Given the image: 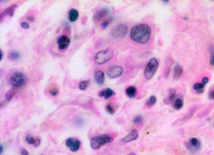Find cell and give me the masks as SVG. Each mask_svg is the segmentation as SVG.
<instances>
[{
  "mask_svg": "<svg viewBox=\"0 0 214 155\" xmlns=\"http://www.w3.org/2000/svg\"><path fill=\"white\" fill-rule=\"evenodd\" d=\"M151 29L146 24H140L133 26L130 31V38L139 43H146L150 39Z\"/></svg>",
  "mask_w": 214,
  "mask_h": 155,
  "instance_id": "1",
  "label": "cell"
},
{
  "mask_svg": "<svg viewBox=\"0 0 214 155\" xmlns=\"http://www.w3.org/2000/svg\"><path fill=\"white\" fill-rule=\"evenodd\" d=\"M113 141V138L112 137L107 134H102L92 138L90 142V145L92 149L96 150L100 148L101 146L110 143Z\"/></svg>",
  "mask_w": 214,
  "mask_h": 155,
  "instance_id": "2",
  "label": "cell"
},
{
  "mask_svg": "<svg viewBox=\"0 0 214 155\" xmlns=\"http://www.w3.org/2000/svg\"><path fill=\"white\" fill-rule=\"evenodd\" d=\"M114 52L112 48L101 50L95 56V62L97 64L102 65L110 61L113 57Z\"/></svg>",
  "mask_w": 214,
  "mask_h": 155,
  "instance_id": "3",
  "label": "cell"
},
{
  "mask_svg": "<svg viewBox=\"0 0 214 155\" xmlns=\"http://www.w3.org/2000/svg\"><path fill=\"white\" fill-rule=\"evenodd\" d=\"M159 67V62L156 58H153L150 59L144 70V75L147 79H151L156 73Z\"/></svg>",
  "mask_w": 214,
  "mask_h": 155,
  "instance_id": "4",
  "label": "cell"
},
{
  "mask_svg": "<svg viewBox=\"0 0 214 155\" xmlns=\"http://www.w3.org/2000/svg\"><path fill=\"white\" fill-rule=\"evenodd\" d=\"M25 81V76L22 72H15L9 79L10 84L13 88H19L23 85Z\"/></svg>",
  "mask_w": 214,
  "mask_h": 155,
  "instance_id": "5",
  "label": "cell"
},
{
  "mask_svg": "<svg viewBox=\"0 0 214 155\" xmlns=\"http://www.w3.org/2000/svg\"><path fill=\"white\" fill-rule=\"evenodd\" d=\"M185 147L190 152L195 153L201 149V143L197 138H193L185 143Z\"/></svg>",
  "mask_w": 214,
  "mask_h": 155,
  "instance_id": "6",
  "label": "cell"
},
{
  "mask_svg": "<svg viewBox=\"0 0 214 155\" xmlns=\"http://www.w3.org/2000/svg\"><path fill=\"white\" fill-rule=\"evenodd\" d=\"M128 31V28L124 24H119L114 26L112 30V36L116 39H121L126 36Z\"/></svg>",
  "mask_w": 214,
  "mask_h": 155,
  "instance_id": "7",
  "label": "cell"
},
{
  "mask_svg": "<svg viewBox=\"0 0 214 155\" xmlns=\"http://www.w3.org/2000/svg\"><path fill=\"white\" fill-rule=\"evenodd\" d=\"M123 68L119 65H114L110 67L107 72V76L111 79H114L121 77L123 73Z\"/></svg>",
  "mask_w": 214,
  "mask_h": 155,
  "instance_id": "8",
  "label": "cell"
},
{
  "mask_svg": "<svg viewBox=\"0 0 214 155\" xmlns=\"http://www.w3.org/2000/svg\"><path fill=\"white\" fill-rule=\"evenodd\" d=\"M65 146L68 147L71 152H76L79 150L81 145V142L76 139L70 138L65 141Z\"/></svg>",
  "mask_w": 214,
  "mask_h": 155,
  "instance_id": "9",
  "label": "cell"
},
{
  "mask_svg": "<svg viewBox=\"0 0 214 155\" xmlns=\"http://www.w3.org/2000/svg\"><path fill=\"white\" fill-rule=\"evenodd\" d=\"M138 136L139 134L138 131L136 129H133L126 136L123 138L121 140V142L124 143L132 142V141L137 140L138 138Z\"/></svg>",
  "mask_w": 214,
  "mask_h": 155,
  "instance_id": "10",
  "label": "cell"
},
{
  "mask_svg": "<svg viewBox=\"0 0 214 155\" xmlns=\"http://www.w3.org/2000/svg\"><path fill=\"white\" fill-rule=\"evenodd\" d=\"M70 42V39L65 36H62L57 40V44L58 48L60 50H61L66 49L69 47Z\"/></svg>",
  "mask_w": 214,
  "mask_h": 155,
  "instance_id": "11",
  "label": "cell"
},
{
  "mask_svg": "<svg viewBox=\"0 0 214 155\" xmlns=\"http://www.w3.org/2000/svg\"><path fill=\"white\" fill-rule=\"evenodd\" d=\"M109 13V9H102L101 10L97 11L96 13L94 14L93 19L94 22L97 23L100 22L101 20L104 18Z\"/></svg>",
  "mask_w": 214,
  "mask_h": 155,
  "instance_id": "12",
  "label": "cell"
},
{
  "mask_svg": "<svg viewBox=\"0 0 214 155\" xmlns=\"http://www.w3.org/2000/svg\"><path fill=\"white\" fill-rule=\"evenodd\" d=\"M114 95H115V92L113 90H112L110 88L105 89L99 92V96L101 98L104 97L105 99H106V100L109 99L110 98H111Z\"/></svg>",
  "mask_w": 214,
  "mask_h": 155,
  "instance_id": "13",
  "label": "cell"
},
{
  "mask_svg": "<svg viewBox=\"0 0 214 155\" xmlns=\"http://www.w3.org/2000/svg\"><path fill=\"white\" fill-rule=\"evenodd\" d=\"M94 79L97 84L99 85H103L105 82V74L101 70H97L95 72Z\"/></svg>",
  "mask_w": 214,
  "mask_h": 155,
  "instance_id": "14",
  "label": "cell"
},
{
  "mask_svg": "<svg viewBox=\"0 0 214 155\" xmlns=\"http://www.w3.org/2000/svg\"><path fill=\"white\" fill-rule=\"evenodd\" d=\"M26 142L29 145H33L35 147H38L40 144V139L38 138H34L31 135H28L25 137Z\"/></svg>",
  "mask_w": 214,
  "mask_h": 155,
  "instance_id": "15",
  "label": "cell"
},
{
  "mask_svg": "<svg viewBox=\"0 0 214 155\" xmlns=\"http://www.w3.org/2000/svg\"><path fill=\"white\" fill-rule=\"evenodd\" d=\"M17 8V6L16 4H13L7 8L3 13L1 14V19H3V18H4L6 16H9L13 17L14 11L15 9Z\"/></svg>",
  "mask_w": 214,
  "mask_h": 155,
  "instance_id": "16",
  "label": "cell"
},
{
  "mask_svg": "<svg viewBox=\"0 0 214 155\" xmlns=\"http://www.w3.org/2000/svg\"><path fill=\"white\" fill-rule=\"evenodd\" d=\"M79 17V12L76 9H72L69 12V20L71 22H76Z\"/></svg>",
  "mask_w": 214,
  "mask_h": 155,
  "instance_id": "17",
  "label": "cell"
},
{
  "mask_svg": "<svg viewBox=\"0 0 214 155\" xmlns=\"http://www.w3.org/2000/svg\"><path fill=\"white\" fill-rule=\"evenodd\" d=\"M137 92V88L133 86H131L128 87L126 90L127 95L130 98L135 97V96L136 95Z\"/></svg>",
  "mask_w": 214,
  "mask_h": 155,
  "instance_id": "18",
  "label": "cell"
},
{
  "mask_svg": "<svg viewBox=\"0 0 214 155\" xmlns=\"http://www.w3.org/2000/svg\"><path fill=\"white\" fill-rule=\"evenodd\" d=\"M182 73H183L182 67L179 64H177L175 65V67H174V69H173L174 78H178L180 77L182 75Z\"/></svg>",
  "mask_w": 214,
  "mask_h": 155,
  "instance_id": "19",
  "label": "cell"
},
{
  "mask_svg": "<svg viewBox=\"0 0 214 155\" xmlns=\"http://www.w3.org/2000/svg\"><path fill=\"white\" fill-rule=\"evenodd\" d=\"M183 106H184V101L180 98H177L173 103V108L177 111L181 109Z\"/></svg>",
  "mask_w": 214,
  "mask_h": 155,
  "instance_id": "20",
  "label": "cell"
},
{
  "mask_svg": "<svg viewBox=\"0 0 214 155\" xmlns=\"http://www.w3.org/2000/svg\"><path fill=\"white\" fill-rule=\"evenodd\" d=\"M205 85H204L202 83L200 82H196L193 84V89L195 91L197 92L198 93H202L204 92Z\"/></svg>",
  "mask_w": 214,
  "mask_h": 155,
  "instance_id": "21",
  "label": "cell"
},
{
  "mask_svg": "<svg viewBox=\"0 0 214 155\" xmlns=\"http://www.w3.org/2000/svg\"><path fill=\"white\" fill-rule=\"evenodd\" d=\"M15 88H13V89H11V90H9L6 92L5 97H6V99L7 100V101H8V102L11 101V99L13 97L14 95L15 94V93L17 92Z\"/></svg>",
  "mask_w": 214,
  "mask_h": 155,
  "instance_id": "22",
  "label": "cell"
},
{
  "mask_svg": "<svg viewBox=\"0 0 214 155\" xmlns=\"http://www.w3.org/2000/svg\"><path fill=\"white\" fill-rule=\"evenodd\" d=\"M176 91L174 89H170V93H169V95L168 97H167L166 98V104L170 103H171V102L173 101V100L176 97Z\"/></svg>",
  "mask_w": 214,
  "mask_h": 155,
  "instance_id": "23",
  "label": "cell"
},
{
  "mask_svg": "<svg viewBox=\"0 0 214 155\" xmlns=\"http://www.w3.org/2000/svg\"><path fill=\"white\" fill-rule=\"evenodd\" d=\"M89 82H90V81L88 79V80H85V81H81L80 83H79V89L81 91H85L86 90L88 87L89 85Z\"/></svg>",
  "mask_w": 214,
  "mask_h": 155,
  "instance_id": "24",
  "label": "cell"
},
{
  "mask_svg": "<svg viewBox=\"0 0 214 155\" xmlns=\"http://www.w3.org/2000/svg\"><path fill=\"white\" fill-rule=\"evenodd\" d=\"M20 53L18 52H14V51L11 52L8 55V58L12 61L17 60L20 58Z\"/></svg>",
  "mask_w": 214,
  "mask_h": 155,
  "instance_id": "25",
  "label": "cell"
},
{
  "mask_svg": "<svg viewBox=\"0 0 214 155\" xmlns=\"http://www.w3.org/2000/svg\"><path fill=\"white\" fill-rule=\"evenodd\" d=\"M157 102V98L155 96H151L149 98L148 100V101L146 103V105L148 107H151L153 106Z\"/></svg>",
  "mask_w": 214,
  "mask_h": 155,
  "instance_id": "26",
  "label": "cell"
},
{
  "mask_svg": "<svg viewBox=\"0 0 214 155\" xmlns=\"http://www.w3.org/2000/svg\"><path fill=\"white\" fill-rule=\"evenodd\" d=\"M171 62L170 59L168 60L167 61V63L166 64V67L164 68V77L167 78L168 77V75L170 73V67L171 66Z\"/></svg>",
  "mask_w": 214,
  "mask_h": 155,
  "instance_id": "27",
  "label": "cell"
},
{
  "mask_svg": "<svg viewBox=\"0 0 214 155\" xmlns=\"http://www.w3.org/2000/svg\"><path fill=\"white\" fill-rule=\"evenodd\" d=\"M106 110H107V111L109 114H112V115L114 114L115 113V111H116L113 107L111 104H107V105L106 106Z\"/></svg>",
  "mask_w": 214,
  "mask_h": 155,
  "instance_id": "28",
  "label": "cell"
},
{
  "mask_svg": "<svg viewBox=\"0 0 214 155\" xmlns=\"http://www.w3.org/2000/svg\"><path fill=\"white\" fill-rule=\"evenodd\" d=\"M143 118L141 116H137L135 117L133 119V123L135 124H140L143 122Z\"/></svg>",
  "mask_w": 214,
  "mask_h": 155,
  "instance_id": "29",
  "label": "cell"
},
{
  "mask_svg": "<svg viewBox=\"0 0 214 155\" xmlns=\"http://www.w3.org/2000/svg\"><path fill=\"white\" fill-rule=\"evenodd\" d=\"M50 92L51 94L53 96H56L58 93V89L56 88H53V89H51Z\"/></svg>",
  "mask_w": 214,
  "mask_h": 155,
  "instance_id": "30",
  "label": "cell"
},
{
  "mask_svg": "<svg viewBox=\"0 0 214 155\" xmlns=\"http://www.w3.org/2000/svg\"><path fill=\"white\" fill-rule=\"evenodd\" d=\"M109 23H110V21L109 20H107V21H105L104 22H103L101 25V26L103 29H105L106 28H107L108 26L109 25Z\"/></svg>",
  "mask_w": 214,
  "mask_h": 155,
  "instance_id": "31",
  "label": "cell"
},
{
  "mask_svg": "<svg viewBox=\"0 0 214 155\" xmlns=\"http://www.w3.org/2000/svg\"><path fill=\"white\" fill-rule=\"evenodd\" d=\"M21 26H22V28H23V29H29V24H28L27 22H22V23H21Z\"/></svg>",
  "mask_w": 214,
  "mask_h": 155,
  "instance_id": "32",
  "label": "cell"
},
{
  "mask_svg": "<svg viewBox=\"0 0 214 155\" xmlns=\"http://www.w3.org/2000/svg\"><path fill=\"white\" fill-rule=\"evenodd\" d=\"M209 82V78L207 77H204L202 79V83L204 85H206V84H207V82Z\"/></svg>",
  "mask_w": 214,
  "mask_h": 155,
  "instance_id": "33",
  "label": "cell"
},
{
  "mask_svg": "<svg viewBox=\"0 0 214 155\" xmlns=\"http://www.w3.org/2000/svg\"><path fill=\"white\" fill-rule=\"evenodd\" d=\"M21 155H29L28 151L26 150L25 148H22L21 150Z\"/></svg>",
  "mask_w": 214,
  "mask_h": 155,
  "instance_id": "34",
  "label": "cell"
},
{
  "mask_svg": "<svg viewBox=\"0 0 214 155\" xmlns=\"http://www.w3.org/2000/svg\"><path fill=\"white\" fill-rule=\"evenodd\" d=\"M210 64L212 65H214V54H212L211 58V60H210Z\"/></svg>",
  "mask_w": 214,
  "mask_h": 155,
  "instance_id": "35",
  "label": "cell"
},
{
  "mask_svg": "<svg viewBox=\"0 0 214 155\" xmlns=\"http://www.w3.org/2000/svg\"><path fill=\"white\" fill-rule=\"evenodd\" d=\"M209 97L211 99H214V91H212L210 94H209Z\"/></svg>",
  "mask_w": 214,
  "mask_h": 155,
  "instance_id": "36",
  "label": "cell"
},
{
  "mask_svg": "<svg viewBox=\"0 0 214 155\" xmlns=\"http://www.w3.org/2000/svg\"><path fill=\"white\" fill-rule=\"evenodd\" d=\"M3 151H4V148H3V145H2V144H1V145H0V154H1V155L3 153Z\"/></svg>",
  "mask_w": 214,
  "mask_h": 155,
  "instance_id": "37",
  "label": "cell"
},
{
  "mask_svg": "<svg viewBox=\"0 0 214 155\" xmlns=\"http://www.w3.org/2000/svg\"><path fill=\"white\" fill-rule=\"evenodd\" d=\"M28 21H30V22H33L34 21V18L32 17H28V19H27Z\"/></svg>",
  "mask_w": 214,
  "mask_h": 155,
  "instance_id": "38",
  "label": "cell"
},
{
  "mask_svg": "<svg viewBox=\"0 0 214 155\" xmlns=\"http://www.w3.org/2000/svg\"><path fill=\"white\" fill-rule=\"evenodd\" d=\"M3 57V52L1 50H0V61L2 60Z\"/></svg>",
  "mask_w": 214,
  "mask_h": 155,
  "instance_id": "39",
  "label": "cell"
},
{
  "mask_svg": "<svg viewBox=\"0 0 214 155\" xmlns=\"http://www.w3.org/2000/svg\"><path fill=\"white\" fill-rule=\"evenodd\" d=\"M163 2H165V3H168V2H169V1H164Z\"/></svg>",
  "mask_w": 214,
  "mask_h": 155,
  "instance_id": "40",
  "label": "cell"
}]
</instances>
